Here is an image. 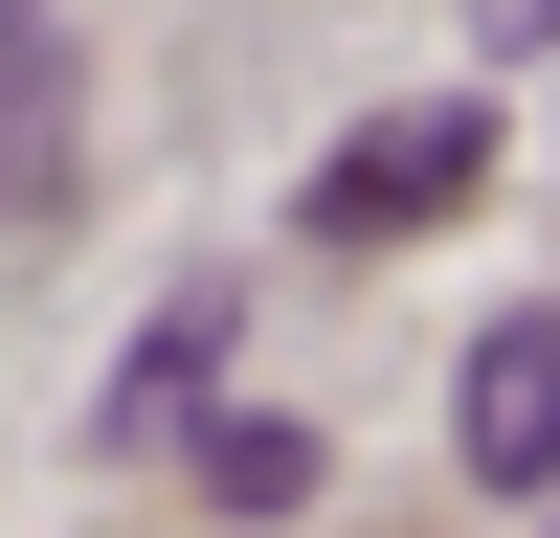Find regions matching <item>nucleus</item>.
<instances>
[{
    "label": "nucleus",
    "instance_id": "f257e3e1",
    "mask_svg": "<svg viewBox=\"0 0 560 538\" xmlns=\"http://www.w3.org/2000/svg\"><path fill=\"white\" fill-rule=\"evenodd\" d=\"M68 179H90V68L45 0H0V224H45Z\"/></svg>",
    "mask_w": 560,
    "mask_h": 538
},
{
    "label": "nucleus",
    "instance_id": "f03ea898",
    "mask_svg": "<svg viewBox=\"0 0 560 538\" xmlns=\"http://www.w3.org/2000/svg\"><path fill=\"white\" fill-rule=\"evenodd\" d=\"M471 157H493V113H382L359 157H314V224H337V247H382V224L471 202Z\"/></svg>",
    "mask_w": 560,
    "mask_h": 538
},
{
    "label": "nucleus",
    "instance_id": "7ed1b4c3",
    "mask_svg": "<svg viewBox=\"0 0 560 538\" xmlns=\"http://www.w3.org/2000/svg\"><path fill=\"white\" fill-rule=\"evenodd\" d=\"M448 426H471V471H493V493L560 471V314H516V337L471 359V404H448Z\"/></svg>",
    "mask_w": 560,
    "mask_h": 538
},
{
    "label": "nucleus",
    "instance_id": "20e7f679",
    "mask_svg": "<svg viewBox=\"0 0 560 538\" xmlns=\"http://www.w3.org/2000/svg\"><path fill=\"white\" fill-rule=\"evenodd\" d=\"M202 359H224V292H179V314H158V337H135V382H113V426H135V448H158V404H179V382H202Z\"/></svg>",
    "mask_w": 560,
    "mask_h": 538
},
{
    "label": "nucleus",
    "instance_id": "39448f33",
    "mask_svg": "<svg viewBox=\"0 0 560 538\" xmlns=\"http://www.w3.org/2000/svg\"><path fill=\"white\" fill-rule=\"evenodd\" d=\"M493 23H516V45H538V23H560V0H493Z\"/></svg>",
    "mask_w": 560,
    "mask_h": 538
}]
</instances>
